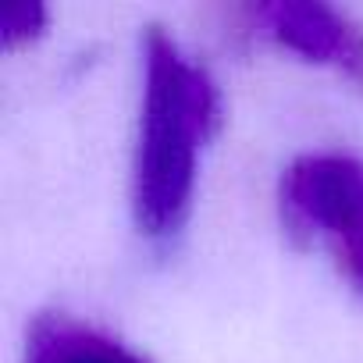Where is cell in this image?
<instances>
[{
    "label": "cell",
    "mask_w": 363,
    "mask_h": 363,
    "mask_svg": "<svg viewBox=\"0 0 363 363\" xmlns=\"http://www.w3.org/2000/svg\"><path fill=\"white\" fill-rule=\"evenodd\" d=\"M22 363H146V359L93 324H82L68 313H43L29 328Z\"/></svg>",
    "instance_id": "4"
},
{
    "label": "cell",
    "mask_w": 363,
    "mask_h": 363,
    "mask_svg": "<svg viewBox=\"0 0 363 363\" xmlns=\"http://www.w3.org/2000/svg\"><path fill=\"white\" fill-rule=\"evenodd\" d=\"M274 43L363 82V26L320 0H271L242 11Z\"/></svg>",
    "instance_id": "3"
},
{
    "label": "cell",
    "mask_w": 363,
    "mask_h": 363,
    "mask_svg": "<svg viewBox=\"0 0 363 363\" xmlns=\"http://www.w3.org/2000/svg\"><path fill=\"white\" fill-rule=\"evenodd\" d=\"M221 125V93L160 26L143 36V107L132 157L135 225L150 239H171L193 203L203 143Z\"/></svg>",
    "instance_id": "1"
},
{
    "label": "cell",
    "mask_w": 363,
    "mask_h": 363,
    "mask_svg": "<svg viewBox=\"0 0 363 363\" xmlns=\"http://www.w3.org/2000/svg\"><path fill=\"white\" fill-rule=\"evenodd\" d=\"M278 200L289 228L328 250L363 296V157L342 150L296 157L281 174Z\"/></svg>",
    "instance_id": "2"
},
{
    "label": "cell",
    "mask_w": 363,
    "mask_h": 363,
    "mask_svg": "<svg viewBox=\"0 0 363 363\" xmlns=\"http://www.w3.org/2000/svg\"><path fill=\"white\" fill-rule=\"evenodd\" d=\"M0 33H4V43L8 47H18L33 36L43 33L47 26V8L36 4V0H8L4 11H0Z\"/></svg>",
    "instance_id": "5"
}]
</instances>
